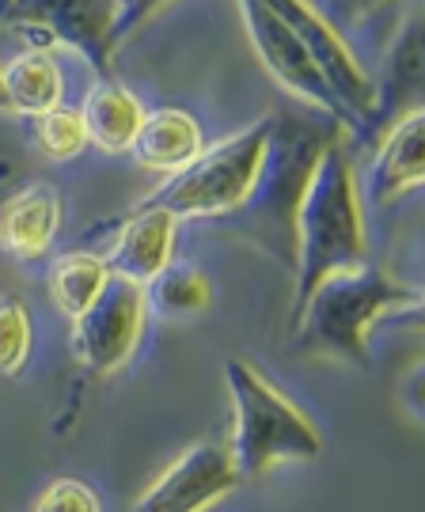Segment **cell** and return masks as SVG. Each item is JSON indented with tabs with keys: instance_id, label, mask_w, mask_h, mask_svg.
I'll return each mask as SVG.
<instances>
[{
	"instance_id": "obj_22",
	"label": "cell",
	"mask_w": 425,
	"mask_h": 512,
	"mask_svg": "<svg viewBox=\"0 0 425 512\" xmlns=\"http://www.w3.org/2000/svg\"><path fill=\"white\" fill-rule=\"evenodd\" d=\"M35 512H103L99 494L80 478H57L35 501Z\"/></svg>"
},
{
	"instance_id": "obj_21",
	"label": "cell",
	"mask_w": 425,
	"mask_h": 512,
	"mask_svg": "<svg viewBox=\"0 0 425 512\" xmlns=\"http://www.w3.org/2000/svg\"><path fill=\"white\" fill-rule=\"evenodd\" d=\"M31 357V315L16 296H0V376H16Z\"/></svg>"
},
{
	"instance_id": "obj_25",
	"label": "cell",
	"mask_w": 425,
	"mask_h": 512,
	"mask_svg": "<svg viewBox=\"0 0 425 512\" xmlns=\"http://www.w3.org/2000/svg\"><path fill=\"white\" fill-rule=\"evenodd\" d=\"M414 399H418V403L425 406V372L418 376V380H414Z\"/></svg>"
},
{
	"instance_id": "obj_28",
	"label": "cell",
	"mask_w": 425,
	"mask_h": 512,
	"mask_svg": "<svg viewBox=\"0 0 425 512\" xmlns=\"http://www.w3.org/2000/svg\"><path fill=\"white\" fill-rule=\"evenodd\" d=\"M8 171H12V164H4V160H0V183H4V175H8Z\"/></svg>"
},
{
	"instance_id": "obj_19",
	"label": "cell",
	"mask_w": 425,
	"mask_h": 512,
	"mask_svg": "<svg viewBox=\"0 0 425 512\" xmlns=\"http://www.w3.org/2000/svg\"><path fill=\"white\" fill-rule=\"evenodd\" d=\"M111 277L114 274L103 255H92V251H69V255L57 258L54 274H50L54 304L65 311L69 319H80V315L103 296V289L111 285Z\"/></svg>"
},
{
	"instance_id": "obj_3",
	"label": "cell",
	"mask_w": 425,
	"mask_h": 512,
	"mask_svg": "<svg viewBox=\"0 0 425 512\" xmlns=\"http://www.w3.org/2000/svg\"><path fill=\"white\" fill-rule=\"evenodd\" d=\"M414 296L418 293L410 285L395 281L380 266H357L346 274H334L315 289L304 311L293 319L296 349L369 368L372 327L384 323L391 311L407 308Z\"/></svg>"
},
{
	"instance_id": "obj_16",
	"label": "cell",
	"mask_w": 425,
	"mask_h": 512,
	"mask_svg": "<svg viewBox=\"0 0 425 512\" xmlns=\"http://www.w3.org/2000/svg\"><path fill=\"white\" fill-rule=\"evenodd\" d=\"M80 114H84V126H88V141L95 148L118 156V152L133 148L148 110L141 107V99L130 88H122L114 80H99L88 92V99H84Z\"/></svg>"
},
{
	"instance_id": "obj_17",
	"label": "cell",
	"mask_w": 425,
	"mask_h": 512,
	"mask_svg": "<svg viewBox=\"0 0 425 512\" xmlns=\"http://www.w3.org/2000/svg\"><path fill=\"white\" fill-rule=\"evenodd\" d=\"M0 80H4V95H8L12 114L42 118V114L61 107V99H65V73L50 57V50H27V54L4 61Z\"/></svg>"
},
{
	"instance_id": "obj_27",
	"label": "cell",
	"mask_w": 425,
	"mask_h": 512,
	"mask_svg": "<svg viewBox=\"0 0 425 512\" xmlns=\"http://www.w3.org/2000/svg\"><path fill=\"white\" fill-rule=\"evenodd\" d=\"M16 0H0V27H4V16H8V8H12Z\"/></svg>"
},
{
	"instance_id": "obj_20",
	"label": "cell",
	"mask_w": 425,
	"mask_h": 512,
	"mask_svg": "<svg viewBox=\"0 0 425 512\" xmlns=\"http://www.w3.org/2000/svg\"><path fill=\"white\" fill-rule=\"evenodd\" d=\"M35 141L50 160H76L84 148L92 145L88 141V126H84V114L65 107V103L57 110H50V114H42V118H35Z\"/></svg>"
},
{
	"instance_id": "obj_2",
	"label": "cell",
	"mask_w": 425,
	"mask_h": 512,
	"mask_svg": "<svg viewBox=\"0 0 425 512\" xmlns=\"http://www.w3.org/2000/svg\"><path fill=\"white\" fill-rule=\"evenodd\" d=\"M369 258V232H365V202L357 186L350 133H342L315 167L312 186L300 205L296 220V285H293V319L304 311L312 293L331 281L365 266Z\"/></svg>"
},
{
	"instance_id": "obj_8",
	"label": "cell",
	"mask_w": 425,
	"mask_h": 512,
	"mask_svg": "<svg viewBox=\"0 0 425 512\" xmlns=\"http://www.w3.org/2000/svg\"><path fill=\"white\" fill-rule=\"evenodd\" d=\"M145 319V289L126 281V277H111V285L103 289V296L80 319H73L76 361L88 372H95V376L118 372L133 357L137 342H141Z\"/></svg>"
},
{
	"instance_id": "obj_4",
	"label": "cell",
	"mask_w": 425,
	"mask_h": 512,
	"mask_svg": "<svg viewBox=\"0 0 425 512\" xmlns=\"http://www.w3.org/2000/svg\"><path fill=\"white\" fill-rule=\"evenodd\" d=\"M236 433H232V463L243 482H255L281 463H312L323 452V437L312 418L285 399L278 384H270L259 368L243 357H228L224 365Z\"/></svg>"
},
{
	"instance_id": "obj_1",
	"label": "cell",
	"mask_w": 425,
	"mask_h": 512,
	"mask_svg": "<svg viewBox=\"0 0 425 512\" xmlns=\"http://www.w3.org/2000/svg\"><path fill=\"white\" fill-rule=\"evenodd\" d=\"M342 133L350 129L319 110L315 114H296V110L270 114V141H266L259 179L251 186L247 202L232 217H224V224L236 236L255 243L289 274L296 270V220H300L304 194L312 186L323 152Z\"/></svg>"
},
{
	"instance_id": "obj_30",
	"label": "cell",
	"mask_w": 425,
	"mask_h": 512,
	"mask_svg": "<svg viewBox=\"0 0 425 512\" xmlns=\"http://www.w3.org/2000/svg\"><path fill=\"white\" fill-rule=\"evenodd\" d=\"M369 4H384V0H369Z\"/></svg>"
},
{
	"instance_id": "obj_11",
	"label": "cell",
	"mask_w": 425,
	"mask_h": 512,
	"mask_svg": "<svg viewBox=\"0 0 425 512\" xmlns=\"http://www.w3.org/2000/svg\"><path fill=\"white\" fill-rule=\"evenodd\" d=\"M240 486L243 478L228 448L194 444L137 497L133 512H209Z\"/></svg>"
},
{
	"instance_id": "obj_12",
	"label": "cell",
	"mask_w": 425,
	"mask_h": 512,
	"mask_svg": "<svg viewBox=\"0 0 425 512\" xmlns=\"http://www.w3.org/2000/svg\"><path fill=\"white\" fill-rule=\"evenodd\" d=\"M175 236H179V220L171 213L133 205L103 258L114 277H126L145 289L148 281H156L175 262Z\"/></svg>"
},
{
	"instance_id": "obj_24",
	"label": "cell",
	"mask_w": 425,
	"mask_h": 512,
	"mask_svg": "<svg viewBox=\"0 0 425 512\" xmlns=\"http://www.w3.org/2000/svg\"><path fill=\"white\" fill-rule=\"evenodd\" d=\"M384 323H388V327H399V330H414V334H425V293L414 296L407 308L391 311Z\"/></svg>"
},
{
	"instance_id": "obj_5",
	"label": "cell",
	"mask_w": 425,
	"mask_h": 512,
	"mask_svg": "<svg viewBox=\"0 0 425 512\" xmlns=\"http://www.w3.org/2000/svg\"><path fill=\"white\" fill-rule=\"evenodd\" d=\"M270 141V114L255 126L224 137L217 145H205L183 171L167 175L164 183L148 194L141 209H164L175 220H224L232 217L251 186L259 179L262 156Z\"/></svg>"
},
{
	"instance_id": "obj_13",
	"label": "cell",
	"mask_w": 425,
	"mask_h": 512,
	"mask_svg": "<svg viewBox=\"0 0 425 512\" xmlns=\"http://www.w3.org/2000/svg\"><path fill=\"white\" fill-rule=\"evenodd\" d=\"M414 186H425V110H414L380 137L365 175L369 205H388Z\"/></svg>"
},
{
	"instance_id": "obj_23",
	"label": "cell",
	"mask_w": 425,
	"mask_h": 512,
	"mask_svg": "<svg viewBox=\"0 0 425 512\" xmlns=\"http://www.w3.org/2000/svg\"><path fill=\"white\" fill-rule=\"evenodd\" d=\"M164 4H171V0H137L130 12H122L118 27H114V50H118V46H122V42H126V38H130L133 31L141 27V23H148V19L156 16Z\"/></svg>"
},
{
	"instance_id": "obj_26",
	"label": "cell",
	"mask_w": 425,
	"mask_h": 512,
	"mask_svg": "<svg viewBox=\"0 0 425 512\" xmlns=\"http://www.w3.org/2000/svg\"><path fill=\"white\" fill-rule=\"evenodd\" d=\"M0 114H12V107H8V95H4V80H0Z\"/></svg>"
},
{
	"instance_id": "obj_14",
	"label": "cell",
	"mask_w": 425,
	"mask_h": 512,
	"mask_svg": "<svg viewBox=\"0 0 425 512\" xmlns=\"http://www.w3.org/2000/svg\"><path fill=\"white\" fill-rule=\"evenodd\" d=\"M61 228V194L38 183L19 190L0 209V251L16 262H38L54 247Z\"/></svg>"
},
{
	"instance_id": "obj_15",
	"label": "cell",
	"mask_w": 425,
	"mask_h": 512,
	"mask_svg": "<svg viewBox=\"0 0 425 512\" xmlns=\"http://www.w3.org/2000/svg\"><path fill=\"white\" fill-rule=\"evenodd\" d=\"M202 148H205V133L194 114H186V110H179V107H160L145 114V126H141L130 152L145 171L175 175V171H183Z\"/></svg>"
},
{
	"instance_id": "obj_29",
	"label": "cell",
	"mask_w": 425,
	"mask_h": 512,
	"mask_svg": "<svg viewBox=\"0 0 425 512\" xmlns=\"http://www.w3.org/2000/svg\"><path fill=\"white\" fill-rule=\"evenodd\" d=\"M122 4H126V12H130V8H133V4H137V0H122Z\"/></svg>"
},
{
	"instance_id": "obj_7",
	"label": "cell",
	"mask_w": 425,
	"mask_h": 512,
	"mask_svg": "<svg viewBox=\"0 0 425 512\" xmlns=\"http://www.w3.org/2000/svg\"><path fill=\"white\" fill-rule=\"evenodd\" d=\"M240 4V19L251 50L259 54L262 69L278 80L285 92H293L296 99H304L308 107H315L319 114H327L334 122L350 129L353 137V118L346 114V107L338 103L334 88L327 84V76L319 73V65L312 61V54L304 50V42L293 35V27L270 12L262 0H236Z\"/></svg>"
},
{
	"instance_id": "obj_10",
	"label": "cell",
	"mask_w": 425,
	"mask_h": 512,
	"mask_svg": "<svg viewBox=\"0 0 425 512\" xmlns=\"http://www.w3.org/2000/svg\"><path fill=\"white\" fill-rule=\"evenodd\" d=\"M262 4L270 12H278L293 27V35L304 42V50L312 54L319 73L327 76V84L334 88L338 103L353 118V137H357L372 110V76L361 69V61L353 57L346 38L334 31L331 19L319 16V8H315L312 0H262Z\"/></svg>"
},
{
	"instance_id": "obj_6",
	"label": "cell",
	"mask_w": 425,
	"mask_h": 512,
	"mask_svg": "<svg viewBox=\"0 0 425 512\" xmlns=\"http://www.w3.org/2000/svg\"><path fill=\"white\" fill-rule=\"evenodd\" d=\"M126 12L122 0H16L4 16V27H16L27 42L69 46L99 76L111 73L114 27Z\"/></svg>"
},
{
	"instance_id": "obj_18",
	"label": "cell",
	"mask_w": 425,
	"mask_h": 512,
	"mask_svg": "<svg viewBox=\"0 0 425 512\" xmlns=\"http://www.w3.org/2000/svg\"><path fill=\"white\" fill-rule=\"evenodd\" d=\"M145 300L156 319H194L213 304V281L190 262H171L164 274L145 285Z\"/></svg>"
},
{
	"instance_id": "obj_9",
	"label": "cell",
	"mask_w": 425,
	"mask_h": 512,
	"mask_svg": "<svg viewBox=\"0 0 425 512\" xmlns=\"http://www.w3.org/2000/svg\"><path fill=\"white\" fill-rule=\"evenodd\" d=\"M414 110H425V8L410 12L391 38L380 73L372 76V110L353 141L376 148L380 137Z\"/></svg>"
}]
</instances>
